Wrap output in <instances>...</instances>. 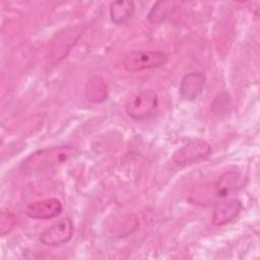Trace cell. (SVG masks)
<instances>
[{
	"instance_id": "cell-7",
	"label": "cell",
	"mask_w": 260,
	"mask_h": 260,
	"mask_svg": "<svg viewBox=\"0 0 260 260\" xmlns=\"http://www.w3.org/2000/svg\"><path fill=\"white\" fill-rule=\"evenodd\" d=\"M81 34L82 32L79 27H70L57 35L51 48V58L55 61H59L66 57L68 52L71 50V47L79 39Z\"/></svg>"
},
{
	"instance_id": "cell-8",
	"label": "cell",
	"mask_w": 260,
	"mask_h": 260,
	"mask_svg": "<svg viewBox=\"0 0 260 260\" xmlns=\"http://www.w3.org/2000/svg\"><path fill=\"white\" fill-rule=\"evenodd\" d=\"M242 209V203L239 199H229L217 203L212 212V223L216 226L224 225L235 219Z\"/></svg>"
},
{
	"instance_id": "cell-11",
	"label": "cell",
	"mask_w": 260,
	"mask_h": 260,
	"mask_svg": "<svg viewBox=\"0 0 260 260\" xmlns=\"http://www.w3.org/2000/svg\"><path fill=\"white\" fill-rule=\"evenodd\" d=\"M109 10L112 21L117 25H121L133 15L134 3L132 1H115L110 4Z\"/></svg>"
},
{
	"instance_id": "cell-5",
	"label": "cell",
	"mask_w": 260,
	"mask_h": 260,
	"mask_svg": "<svg viewBox=\"0 0 260 260\" xmlns=\"http://www.w3.org/2000/svg\"><path fill=\"white\" fill-rule=\"evenodd\" d=\"M73 221L64 217L45 229L39 237L40 242L46 246H60L69 242L73 236Z\"/></svg>"
},
{
	"instance_id": "cell-6",
	"label": "cell",
	"mask_w": 260,
	"mask_h": 260,
	"mask_svg": "<svg viewBox=\"0 0 260 260\" xmlns=\"http://www.w3.org/2000/svg\"><path fill=\"white\" fill-rule=\"evenodd\" d=\"M62 210L61 201L55 197H51L28 203L24 212L32 219H51L58 216Z\"/></svg>"
},
{
	"instance_id": "cell-2",
	"label": "cell",
	"mask_w": 260,
	"mask_h": 260,
	"mask_svg": "<svg viewBox=\"0 0 260 260\" xmlns=\"http://www.w3.org/2000/svg\"><path fill=\"white\" fill-rule=\"evenodd\" d=\"M158 96L153 89H142L130 94L125 102V111L134 120H146L154 115Z\"/></svg>"
},
{
	"instance_id": "cell-13",
	"label": "cell",
	"mask_w": 260,
	"mask_h": 260,
	"mask_svg": "<svg viewBox=\"0 0 260 260\" xmlns=\"http://www.w3.org/2000/svg\"><path fill=\"white\" fill-rule=\"evenodd\" d=\"M238 174L234 172L224 173L220 178H218V181L215 185L217 196H226L230 192L236 189V187L238 186Z\"/></svg>"
},
{
	"instance_id": "cell-3",
	"label": "cell",
	"mask_w": 260,
	"mask_h": 260,
	"mask_svg": "<svg viewBox=\"0 0 260 260\" xmlns=\"http://www.w3.org/2000/svg\"><path fill=\"white\" fill-rule=\"evenodd\" d=\"M168 61L169 56L162 51L134 50L125 55L123 66L128 72H138L160 67Z\"/></svg>"
},
{
	"instance_id": "cell-12",
	"label": "cell",
	"mask_w": 260,
	"mask_h": 260,
	"mask_svg": "<svg viewBox=\"0 0 260 260\" xmlns=\"http://www.w3.org/2000/svg\"><path fill=\"white\" fill-rule=\"evenodd\" d=\"M177 3L173 1H157L150 8L147 14V20L152 24L162 22L169 14L175 9Z\"/></svg>"
},
{
	"instance_id": "cell-4",
	"label": "cell",
	"mask_w": 260,
	"mask_h": 260,
	"mask_svg": "<svg viewBox=\"0 0 260 260\" xmlns=\"http://www.w3.org/2000/svg\"><path fill=\"white\" fill-rule=\"evenodd\" d=\"M210 152L211 146L207 141L201 138H195L174 153L173 161L178 167H185L207 157Z\"/></svg>"
},
{
	"instance_id": "cell-9",
	"label": "cell",
	"mask_w": 260,
	"mask_h": 260,
	"mask_svg": "<svg viewBox=\"0 0 260 260\" xmlns=\"http://www.w3.org/2000/svg\"><path fill=\"white\" fill-rule=\"evenodd\" d=\"M205 85V76L201 72L187 73L180 84V96L184 101H194L203 91Z\"/></svg>"
},
{
	"instance_id": "cell-10",
	"label": "cell",
	"mask_w": 260,
	"mask_h": 260,
	"mask_svg": "<svg viewBox=\"0 0 260 260\" xmlns=\"http://www.w3.org/2000/svg\"><path fill=\"white\" fill-rule=\"evenodd\" d=\"M84 95L89 103L100 104L107 100L108 88L105 80L98 75L90 77L84 87Z\"/></svg>"
},
{
	"instance_id": "cell-14",
	"label": "cell",
	"mask_w": 260,
	"mask_h": 260,
	"mask_svg": "<svg viewBox=\"0 0 260 260\" xmlns=\"http://www.w3.org/2000/svg\"><path fill=\"white\" fill-rule=\"evenodd\" d=\"M16 223L15 215L8 209H2L0 216V234L2 237L9 234Z\"/></svg>"
},
{
	"instance_id": "cell-1",
	"label": "cell",
	"mask_w": 260,
	"mask_h": 260,
	"mask_svg": "<svg viewBox=\"0 0 260 260\" xmlns=\"http://www.w3.org/2000/svg\"><path fill=\"white\" fill-rule=\"evenodd\" d=\"M78 151L75 145H60L49 148H44L32 152L21 164V170L26 174H34L50 170L60 166Z\"/></svg>"
}]
</instances>
